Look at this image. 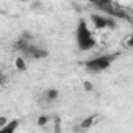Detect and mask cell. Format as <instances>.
Listing matches in <instances>:
<instances>
[{"instance_id":"8","label":"cell","mask_w":133,"mask_h":133,"mask_svg":"<svg viewBox=\"0 0 133 133\" xmlns=\"http://www.w3.org/2000/svg\"><path fill=\"white\" fill-rule=\"evenodd\" d=\"M16 68H17L19 71H25V69H27V63H25V58L19 56V58L16 59Z\"/></svg>"},{"instance_id":"3","label":"cell","mask_w":133,"mask_h":133,"mask_svg":"<svg viewBox=\"0 0 133 133\" xmlns=\"http://www.w3.org/2000/svg\"><path fill=\"white\" fill-rule=\"evenodd\" d=\"M49 55V50L44 47H39L36 44H31L25 52H22V58L25 59H42Z\"/></svg>"},{"instance_id":"4","label":"cell","mask_w":133,"mask_h":133,"mask_svg":"<svg viewBox=\"0 0 133 133\" xmlns=\"http://www.w3.org/2000/svg\"><path fill=\"white\" fill-rule=\"evenodd\" d=\"M31 41H33V36H31L28 31H25V33H22V35L16 39V42L13 44V47H14V50H17V52L22 53V52H25V50L33 44Z\"/></svg>"},{"instance_id":"1","label":"cell","mask_w":133,"mask_h":133,"mask_svg":"<svg viewBox=\"0 0 133 133\" xmlns=\"http://www.w3.org/2000/svg\"><path fill=\"white\" fill-rule=\"evenodd\" d=\"M75 41H77V45L80 50L86 52V50H91L97 45V41L92 35V31L89 30L88 27V22L85 19H80L78 21V25L75 28Z\"/></svg>"},{"instance_id":"7","label":"cell","mask_w":133,"mask_h":133,"mask_svg":"<svg viewBox=\"0 0 133 133\" xmlns=\"http://www.w3.org/2000/svg\"><path fill=\"white\" fill-rule=\"evenodd\" d=\"M58 96H59L58 89L50 88V89H47V91L44 92V100H47V102H53V100H56V99H58Z\"/></svg>"},{"instance_id":"12","label":"cell","mask_w":133,"mask_h":133,"mask_svg":"<svg viewBox=\"0 0 133 133\" xmlns=\"http://www.w3.org/2000/svg\"><path fill=\"white\" fill-rule=\"evenodd\" d=\"M127 45H128V47H133V35L127 39Z\"/></svg>"},{"instance_id":"13","label":"cell","mask_w":133,"mask_h":133,"mask_svg":"<svg viewBox=\"0 0 133 133\" xmlns=\"http://www.w3.org/2000/svg\"><path fill=\"white\" fill-rule=\"evenodd\" d=\"M85 89H86V91H92V85L86 82V83H85Z\"/></svg>"},{"instance_id":"9","label":"cell","mask_w":133,"mask_h":133,"mask_svg":"<svg viewBox=\"0 0 133 133\" xmlns=\"http://www.w3.org/2000/svg\"><path fill=\"white\" fill-rule=\"evenodd\" d=\"M92 122H94V116H91V117H86V119H85V121L80 124V128H83V130H85V128H89V127L92 125Z\"/></svg>"},{"instance_id":"10","label":"cell","mask_w":133,"mask_h":133,"mask_svg":"<svg viewBox=\"0 0 133 133\" xmlns=\"http://www.w3.org/2000/svg\"><path fill=\"white\" fill-rule=\"evenodd\" d=\"M49 121H50V117H49V116H41V117L38 119V125H41V127H42V125H45Z\"/></svg>"},{"instance_id":"6","label":"cell","mask_w":133,"mask_h":133,"mask_svg":"<svg viewBox=\"0 0 133 133\" xmlns=\"http://www.w3.org/2000/svg\"><path fill=\"white\" fill-rule=\"evenodd\" d=\"M19 119H11L3 128H0V133H16V130H17V127H19Z\"/></svg>"},{"instance_id":"11","label":"cell","mask_w":133,"mask_h":133,"mask_svg":"<svg viewBox=\"0 0 133 133\" xmlns=\"http://www.w3.org/2000/svg\"><path fill=\"white\" fill-rule=\"evenodd\" d=\"M8 122H10V121H6V117H5V116H2V117H0V128H3Z\"/></svg>"},{"instance_id":"2","label":"cell","mask_w":133,"mask_h":133,"mask_svg":"<svg viewBox=\"0 0 133 133\" xmlns=\"http://www.w3.org/2000/svg\"><path fill=\"white\" fill-rule=\"evenodd\" d=\"M117 55H99V56H94L88 61H85V69L91 74H99V72H103L107 71L111 63L116 59Z\"/></svg>"},{"instance_id":"5","label":"cell","mask_w":133,"mask_h":133,"mask_svg":"<svg viewBox=\"0 0 133 133\" xmlns=\"http://www.w3.org/2000/svg\"><path fill=\"white\" fill-rule=\"evenodd\" d=\"M91 22L96 25V28H105L110 27V17L102 14H91Z\"/></svg>"}]
</instances>
